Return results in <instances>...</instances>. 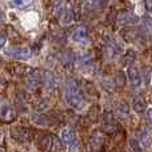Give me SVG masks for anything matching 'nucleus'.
I'll list each match as a JSON object with an SVG mask.
<instances>
[{"label": "nucleus", "mask_w": 152, "mask_h": 152, "mask_svg": "<svg viewBox=\"0 0 152 152\" xmlns=\"http://www.w3.org/2000/svg\"><path fill=\"white\" fill-rule=\"evenodd\" d=\"M61 140L67 144V147L69 148V151L76 152L77 151V139H76V135L72 129L69 128H64L60 134Z\"/></svg>", "instance_id": "nucleus-2"}, {"label": "nucleus", "mask_w": 152, "mask_h": 152, "mask_svg": "<svg viewBox=\"0 0 152 152\" xmlns=\"http://www.w3.org/2000/svg\"><path fill=\"white\" fill-rule=\"evenodd\" d=\"M118 20L120 21L121 24H132L136 21V16L134 18V15L129 12H121L120 15H119Z\"/></svg>", "instance_id": "nucleus-13"}, {"label": "nucleus", "mask_w": 152, "mask_h": 152, "mask_svg": "<svg viewBox=\"0 0 152 152\" xmlns=\"http://www.w3.org/2000/svg\"><path fill=\"white\" fill-rule=\"evenodd\" d=\"M75 58H76V60H77L80 64H83V66H91L92 64V56L89 55V53H87V52L76 53Z\"/></svg>", "instance_id": "nucleus-11"}, {"label": "nucleus", "mask_w": 152, "mask_h": 152, "mask_svg": "<svg viewBox=\"0 0 152 152\" xmlns=\"http://www.w3.org/2000/svg\"><path fill=\"white\" fill-rule=\"evenodd\" d=\"M72 40L76 43H81L87 40V29L86 27H77L74 32H72Z\"/></svg>", "instance_id": "nucleus-7"}, {"label": "nucleus", "mask_w": 152, "mask_h": 152, "mask_svg": "<svg viewBox=\"0 0 152 152\" xmlns=\"http://www.w3.org/2000/svg\"><path fill=\"white\" fill-rule=\"evenodd\" d=\"M0 137H1V134H0Z\"/></svg>", "instance_id": "nucleus-24"}, {"label": "nucleus", "mask_w": 152, "mask_h": 152, "mask_svg": "<svg viewBox=\"0 0 152 152\" xmlns=\"http://www.w3.org/2000/svg\"><path fill=\"white\" fill-rule=\"evenodd\" d=\"M3 21H4V13H3L1 10H0V24H1Z\"/></svg>", "instance_id": "nucleus-22"}, {"label": "nucleus", "mask_w": 152, "mask_h": 152, "mask_svg": "<svg viewBox=\"0 0 152 152\" xmlns=\"http://www.w3.org/2000/svg\"><path fill=\"white\" fill-rule=\"evenodd\" d=\"M127 79L131 81L134 87H139L142 84V77H140V72L135 66H129L128 71H127Z\"/></svg>", "instance_id": "nucleus-5"}, {"label": "nucleus", "mask_w": 152, "mask_h": 152, "mask_svg": "<svg viewBox=\"0 0 152 152\" xmlns=\"http://www.w3.org/2000/svg\"><path fill=\"white\" fill-rule=\"evenodd\" d=\"M64 8H66V4H64L63 0H53L52 1V12L56 18L60 19L61 15L64 12Z\"/></svg>", "instance_id": "nucleus-9"}, {"label": "nucleus", "mask_w": 152, "mask_h": 152, "mask_svg": "<svg viewBox=\"0 0 152 152\" xmlns=\"http://www.w3.org/2000/svg\"><path fill=\"white\" fill-rule=\"evenodd\" d=\"M5 55L10 56L13 59H19V60H26L31 56V51L28 48H23V47H13V48H8L5 50Z\"/></svg>", "instance_id": "nucleus-3"}, {"label": "nucleus", "mask_w": 152, "mask_h": 152, "mask_svg": "<svg viewBox=\"0 0 152 152\" xmlns=\"http://www.w3.org/2000/svg\"><path fill=\"white\" fill-rule=\"evenodd\" d=\"M0 118H1V120H4V121H11L13 118H15L13 110L8 102L0 103Z\"/></svg>", "instance_id": "nucleus-4"}, {"label": "nucleus", "mask_w": 152, "mask_h": 152, "mask_svg": "<svg viewBox=\"0 0 152 152\" xmlns=\"http://www.w3.org/2000/svg\"><path fill=\"white\" fill-rule=\"evenodd\" d=\"M40 103H42V104H39V103L36 104V110L42 111V110H45V108L48 107V102H47V100H40Z\"/></svg>", "instance_id": "nucleus-19"}, {"label": "nucleus", "mask_w": 152, "mask_h": 152, "mask_svg": "<svg viewBox=\"0 0 152 152\" xmlns=\"http://www.w3.org/2000/svg\"><path fill=\"white\" fill-rule=\"evenodd\" d=\"M43 81H44L45 87H47V88H50V89H52L53 87H55V84H56L55 76H53V74H52V72H50V71H44V72H43Z\"/></svg>", "instance_id": "nucleus-10"}, {"label": "nucleus", "mask_w": 152, "mask_h": 152, "mask_svg": "<svg viewBox=\"0 0 152 152\" xmlns=\"http://www.w3.org/2000/svg\"><path fill=\"white\" fill-rule=\"evenodd\" d=\"M132 104H134V110L136 111L137 113H143L145 111V102L143 97L136 96L134 99V102H132Z\"/></svg>", "instance_id": "nucleus-12"}, {"label": "nucleus", "mask_w": 152, "mask_h": 152, "mask_svg": "<svg viewBox=\"0 0 152 152\" xmlns=\"http://www.w3.org/2000/svg\"><path fill=\"white\" fill-rule=\"evenodd\" d=\"M12 136H13V139H16V140L26 142V140L28 139V132H27V129H24L23 127H15V128H12Z\"/></svg>", "instance_id": "nucleus-8"}, {"label": "nucleus", "mask_w": 152, "mask_h": 152, "mask_svg": "<svg viewBox=\"0 0 152 152\" xmlns=\"http://www.w3.org/2000/svg\"><path fill=\"white\" fill-rule=\"evenodd\" d=\"M64 97H66L67 103L71 105L72 108L77 111L84 110V107L87 105V102L84 99L81 89L79 87L77 81L74 79H67L66 81V91H64Z\"/></svg>", "instance_id": "nucleus-1"}, {"label": "nucleus", "mask_w": 152, "mask_h": 152, "mask_svg": "<svg viewBox=\"0 0 152 152\" xmlns=\"http://www.w3.org/2000/svg\"><path fill=\"white\" fill-rule=\"evenodd\" d=\"M11 69H13V74L15 75H19V76H29L31 74H34L31 67L28 66H24V64H20V63H13L10 66Z\"/></svg>", "instance_id": "nucleus-6"}, {"label": "nucleus", "mask_w": 152, "mask_h": 152, "mask_svg": "<svg viewBox=\"0 0 152 152\" xmlns=\"http://www.w3.org/2000/svg\"><path fill=\"white\" fill-rule=\"evenodd\" d=\"M29 3H31V0H11V4L16 8H26L28 7Z\"/></svg>", "instance_id": "nucleus-16"}, {"label": "nucleus", "mask_w": 152, "mask_h": 152, "mask_svg": "<svg viewBox=\"0 0 152 152\" xmlns=\"http://www.w3.org/2000/svg\"><path fill=\"white\" fill-rule=\"evenodd\" d=\"M148 119H150V120L152 121V108H150V110H148Z\"/></svg>", "instance_id": "nucleus-23"}, {"label": "nucleus", "mask_w": 152, "mask_h": 152, "mask_svg": "<svg viewBox=\"0 0 152 152\" xmlns=\"http://www.w3.org/2000/svg\"><path fill=\"white\" fill-rule=\"evenodd\" d=\"M5 40H7V39H5V36L1 34V32H0V47H3V45L5 44Z\"/></svg>", "instance_id": "nucleus-20"}, {"label": "nucleus", "mask_w": 152, "mask_h": 152, "mask_svg": "<svg viewBox=\"0 0 152 152\" xmlns=\"http://www.w3.org/2000/svg\"><path fill=\"white\" fill-rule=\"evenodd\" d=\"M139 139H140V142H142L143 147H147V145L150 144V136H148L147 134H144V132H142V134H140Z\"/></svg>", "instance_id": "nucleus-17"}, {"label": "nucleus", "mask_w": 152, "mask_h": 152, "mask_svg": "<svg viewBox=\"0 0 152 152\" xmlns=\"http://www.w3.org/2000/svg\"><path fill=\"white\" fill-rule=\"evenodd\" d=\"M145 1V5H147L148 10H152V0H144Z\"/></svg>", "instance_id": "nucleus-21"}, {"label": "nucleus", "mask_w": 152, "mask_h": 152, "mask_svg": "<svg viewBox=\"0 0 152 152\" xmlns=\"http://www.w3.org/2000/svg\"><path fill=\"white\" fill-rule=\"evenodd\" d=\"M116 115L121 119L127 118V116H128V105L124 104V103H121V104L116 108Z\"/></svg>", "instance_id": "nucleus-14"}, {"label": "nucleus", "mask_w": 152, "mask_h": 152, "mask_svg": "<svg viewBox=\"0 0 152 152\" xmlns=\"http://www.w3.org/2000/svg\"><path fill=\"white\" fill-rule=\"evenodd\" d=\"M143 23H144L145 28L152 29V16H144V18H143Z\"/></svg>", "instance_id": "nucleus-18"}, {"label": "nucleus", "mask_w": 152, "mask_h": 152, "mask_svg": "<svg viewBox=\"0 0 152 152\" xmlns=\"http://www.w3.org/2000/svg\"><path fill=\"white\" fill-rule=\"evenodd\" d=\"M113 80H115L116 84H119V86H123V84L127 83V75L124 74L123 71H118L115 74V77H113Z\"/></svg>", "instance_id": "nucleus-15"}]
</instances>
